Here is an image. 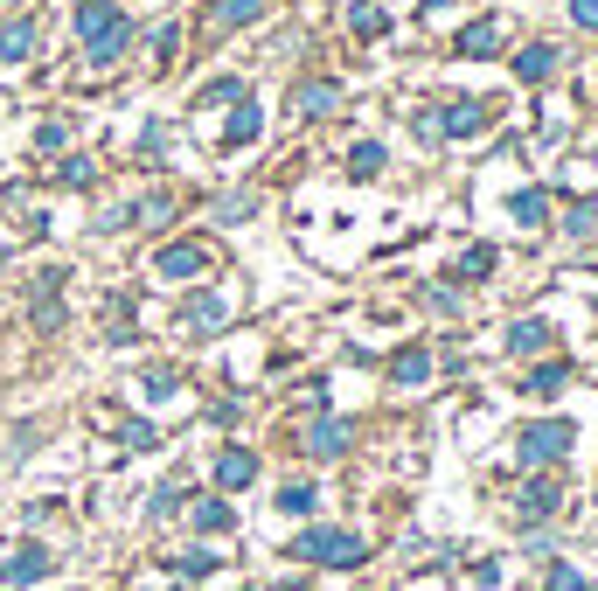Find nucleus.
Segmentation results:
<instances>
[{
  "label": "nucleus",
  "mask_w": 598,
  "mask_h": 591,
  "mask_svg": "<svg viewBox=\"0 0 598 591\" xmlns=\"http://www.w3.org/2000/svg\"><path fill=\"white\" fill-rule=\"evenodd\" d=\"M77 35H84V49H91V63L105 70V63H119L126 56V14L112 7V0H77Z\"/></svg>",
  "instance_id": "nucleus-1"
},
{
  "label": "nucleus",
  "mask_w": 598,
  "mask_h": 591,
  "mask_svg": "<svg viewBox=\"0 0 598 591\" xmlns=\"http://www.w3.org/2000/svg\"><path fill=\"white\" fill-rule=\"evenodd\" d=\"M299 557H306V564H334V571H355V564L369 557V543H362L355 529H306V536H299Z\"/></svg>",
  "instance_id": "nucleus-2"
},
{
  "label": "nucleus",
  "mask_w": 598,
  "mask_h": 591,
  "mask_svg": "<svg viewBox=\"0 0 598 591\" xmlns=\"http://www.w3.org/2000/svg\"><path fill=\"white\" fill-rule=\"evenodd\" d=\"M571 439H578V432L557 418V425H529V432L515 439V452H522V466H550V459H564V452H571Z\"/></svg>",
  "instance_id": "nucleus-3"
},
{
  "label": "nucleus",
  "mask_w": 598,
  "mask_h": 591,
  "mask_svg": "<svg viewBox=\"0 0 598 591\" xmlns=\"http://www.w3.org/2000/svg\"><path fill=\"white\" fill-rule=\"evenodd\" d=\"M432 126H439V133H446V140H473V133H480V126H487V112H480V105H473V98H459V105H446V112H439V119H432Z\"/></svg>",
  "instance_id": "nucleus-4"
},
{
  "label": "nucleus",
  "mask_w": 598,
  "mask_h": 591,
  "mask_svg": "<svg viewBox=\"0 0 598 591\" xmlns=\"http://www.w3.org/2000/svg\"><path fill=\"white\" fill-rule=\"evenodd\" d=\"M202 265H209L202 244H167V251H160V279H195Z\"/></svg>",
  "instance_id": "nucleus-5"
},
{
  "label": "nucleus",
  "mask_w": 598,
  "mask_h": 591,
  "mask_svg": "<svg viewBox=\"0 0 598 591\" xmlns=\"http://www.w3.org/2000/svg\"><path fill=\"white\" fill-rule=\"evenodd\" d=\"M216 480H223V487H251V480H258V459H251L244 445H223V452H216Z\"/></svg>",
  "instance_id": "nucleus-6"
},
{
  "label": "nucleus",
  "mask_w": 598,
  "mask_h": 591,
  "mask_svg": "<svg viewBox=\"0 0 598 591\" xmlns=\"http://www.w3.org/2000/svg\"><path fill=\"white\" fill-rule=\"evenodd\" d=\"M258 126H265V112H258L251 98H237V112H230V126H223V147H251Z\"/></svg>",
  "instance_id": "nucleus-7"
},
{
  "label": "nucleus",
  "mask_w": 598,
  "mask_h": 591,
  "mask_svg": "<svg viewBox=\"0 0 598 591\" xmlns=\"http://www.w3.org/2000/svg\"><path fill=\"white\" fill-rule=\"evenodd\" d=\"M550 70H557V49H550V42H529V49L515 56V77H522V84H543Z\"/></svg>",
  "instance_id": "nucleus-8"
},
{
  "label": "nucleus",
  "mask_w": 598,
  "mask_h": 591,
  "mask_svg": "<svg viewBox=\"0 0 598 591\" xmlns=\"http://www.w3.org/2000/svg\"><path fill=\"white\" fill-rule=\"evenodd\" d=\"M348 439H355V432H348V425H341V418H320V425H313V432H306V445H313V452H320V459H334V452H348Z\"/></svg>",
  "instance_id": "nucleus-9"
},
{
  "label": "nucleus",
  "mask_w": 598,
  "mask_h": 591,
  "mask_svg": "<svg viewBox=\"0 0 598 591\" xmlns=\"http://www.w3.org/2000/svg\"><path fill=\"white\" fill-rule=\"evenodd\" d=\"M494 49H501V21H466L459 56H494Z\"/></svg>",
  "instance_id": "nucleus-10"
},
{
  "label": "nucleus",
  "mask_w": 598,
  "mask_h": 591,
  "mask_svg": "<svg viewBox=\"0 0 598 591\" xmlns=\"http://www.w3.org/2000/svg\"><path fill=\"white\" fill-rule=\"evenodd\" d=\"M195 529H209V536H223V529H237V508H230L223 494H209V501H195Z\"/></svg>",
  "instance_id": "nucleus-11"
},
{
  "label": "nucleus",
  "mask_w": 598,
  "mask_h": 591,
  "mask_svg": "<svg viewBox=\"0 0 598 591\" xmlns=\"http://www.w3.org/2000/svg\"><path fill=\"white\" fill-rule=\"evenodd\" d=\"M35 578H49V550H21V557H7V585H35Z\"/></svg>",
  "instance_id": "nucleus-12"
},
{
  "label": "nucleus",
  "mask_w": 598,
  "mask_h": 591,
  "mask_svg": "<svg viewBox=\"0 0 598 591\" xmlns=\"http://www.w3.org/2000/svg\"><path fill=\"white\" fill-rule=\"evenodd\" d=\"M28 49H35V21H7L0 28V63H21Z\"/></svg>",
  "instance_id": "nucleus-13"
},
{
  "label": "nucleus",
  "mask_w": 598,
  "mask_h": 591,
  "mask_svg": "<svg viewBox=\"0 0 598 591\" xmlns=\"http://www.w3.org/2000/svg\"><path fill=\"white\" fill-rule=\"evenodd\" d=\"M258 14H265V0H216V7H209L216 28H244V21H258Z\"/></svg>",
  "instance_id": "nucleus-14"
},
{
  "label": "nucleus",
  "mask_w": 598,
  "mask_h": 591,
  "mask_svg": "<svg viewBox=\"0 0 598 591\" xmlns=\"http://www.w3.org/2000/svg\"><path fill=\"white\" fill-rule=\"evenodd\" d=\"M543 341H550V320H515V327H508V348H515V355H536Z\"/></svg>",
  "instance_id": "nucleus-15"
},
{
  "label": "nucleus",
  "mask_w": 598,
  "mask_h": 591,
  "mask_svg": "<svg viewBox=\"0 0 598 591\" xmlns=\"http://www.w3.org/2000/svg\"><path fill=\"white\" fill-rule=\"evenodd\" d=\"M334 84H299V119H320V112H334Z\"/></svg>",
  "instance_id": "nucleus-16"
},
{
  "label": "nucleus",
  "mask_w": 598,
  "mask_h": 591,
  "mask_svg": "<svg viewBox=\"0 0 598 591\" xmlns=\"http://www.w3.org/2000/svg\"><path fill=\"white\" fill-rule=\"evenodd\" d=\"M390 376H397V383H425V376H432V355H425V348H404V355L390 362Z\"/></svg>",
  "instance_id": "nucleus-17"
},
{
  "label": "nucleus",
  "mask_w": 598,
  "mask_h": 591,
  "mask_svg": "<svg viewBox=\"0 0 598 591\" xmlns=\"http://www.w3.org/2000/svg\"><path fill=\"white\" fill-rule=\"evenodd\" d=\"M522 515H529V522H543V515H557V480H536V487L522 494Z\"/></svg>",
  "instance_id": "nucleus-18"
},
{
  "label": "nucleus",
  "mask_w": 598,
  "mask_h": 591,
  "mask_svg": "<svg viewBox=\"0 0 598 591\" xmlns=\"http://www.w3.org/2000/svg\"><path fill=\"white\" fill-rule=\"evenodd\" d=\"M223 313H230L223 299H216V293H202L195 306H188V327H223Z\"/></svg>",
  "instance_id": "nucleus-19"
},
{
  "label": "nucleus",
  "mask_w": 598,
  "mask_h": 591,
  "mask_svg": "<svg viewBox=\"0 0 598 591\" xmlns=\"http://www.w3.org/2000/svg\"><path fill=\"white\" fill-rule=\"evenodd\" d=\"M376 167H383V147H376V140H362V147L348 153V174H362V181H369Z\"/></svg>",
  "instance_id": "nucleus-20"
},
{
  "label": "nucleus",
  "mask_w": 598,
  "mask_h": 591,
  "mask_svg": "<svg viewBox=\"0 0 598 591\" xmlns=\"http://www.w3.org/2000/svg\"><path fill=\"white\" fill-rule=\"evenodd\" d=\"M376 28H390V14H383L376 0H362V7H355V35H376Z\"/></svg>",
  "instance_id": "nucleus-21"
},
{
  "label": "nucleus",
  "mask_w": 598,
  "mask_h": 591,
  "mask_svg": "<svg viewBox=\"0 0 598 591\" xmlns=\"http://www.w3.org/2000/svg\"><path fill=\"white\" fill-rule=\"evenodd\" d=\"M480 272H494V251H487V244H473V251L459 258V279H480Z\"/></svg>",
  "instance_id": "nucleus-22"
},
{
  "label": "nucleus",
  "mask_w": 598,
  "mask_h": 591,
  "mask_svg": "<svg viewBox=\"0 0 598 591\" xmlns=\"http://www.w3.org/2000/svg\"><path fill=\"white\" fill-rule=\"evenodd\" d=\"M543 591H592V585H585V578H578L571 564H550V578H543Z\"/></svg>",
  "instance_id": "nucleus-23"
},
{
  "label": "nucleus",
  "mask_w": 598,
  "mask_h": 591,
  "mask_svg": "<svg viewBox=\"0 0 598 591\" xmlns=\"http://www.w3.org/2000/svg\"><path fill=\"white\" fill-rule=\"evenodd\" d=\"M202 98H209V105H237V98H244V84H237V77H216Z\"/></svg>",
  "instance_id": "nucleus-24"
},
{
  "label": "nucleus",
  "mask_w": 598,
  "mask_h": 591,
  "mask_svg": "<svg viewBox=\"0 0 598 591\" xmlns=\"http://www.w3.org/2000/svg\"><path fill=\"white\" fill-rule=\"evenodd\" d=\"M543 209H550V202H543L536 188H522V195H515V216H522V223H543Z\"/></svg>",
  "instance_id": "nucleus-25"
},
{
  "label": "nucleus",
  "mask_w": 598,
  "mask_h": 591,
  "mask_svg": "<svg viewBox=\"0 0 598 591\" xmlns=\"http://www.w3.org/2000/svg\"><path fill=\"white\" fill-rule=\"evenodd\" d=\"M529 390H536V397H557V390H564V369H557V362H550V369H536V376H529Z\"/></svg>",
  "instance_id": "nucleus-26"
},
{
  "label": "nucleus",
  "mask_w": 598,
  "mask_h": 591,
  "mask_svg": "<svg viewBox=\"0 0 598 591\" xmlns=\"http://www.w3.org/2000/svg\"><path fill=\"white\" fill-rule=\"evenodd\" d=\"M279 508H286V515H306V508H313V487H306V480L286 487V494H279Z\"/></svg>",
  "instance_id": "nucleus-27"
},
{
  "label": "nucleus",
  "mask_w": 598,
  "mask_h": 591,
  "mask_svg": "<svg viewBox=\"0 0 598 591\" xmlns=\"http://www.w3.org/2000/svg\"><path fill=\"white\" fill-rule=\"evenodd\" d=\"M56 181H63V188H91V160H63Z\"/></svg>",
  "instance_id": "nucleus-28"
},
{
  "label": "nucleus",
  "mask_w": 598,
  "mask_h": 591,
  "mask_svg": "<svg viewBox=\"0 0 598 591\" xmlns=\"http://www.w3.org/2000/svg\"><path fill=\"white\" fill-rule=\"evenodd\" d=\"M571 21L578 28H598V0H571Z\"/></svg>",
  "instance_id": "nucleus-29"
},
{
  "label": "nucleus",
  "mask_w": 598,
  "mask_h": 591,
  "mask_svg": "<svg viewBox=\"0 0 598 591\" xmlns=\"http://www.w3.org/2000/svg\"><path fill=\"white\" fill-rule=\"evenodd\" d=\"M286 591H299V585H286Z\"/></svg>",
  "instance_id": "nucleus-30"
}]
</instances>
